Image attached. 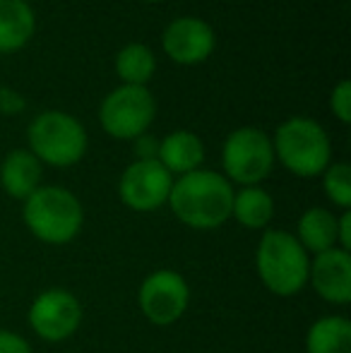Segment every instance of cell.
I'll return each mask as SVG.
<instances>
[{
  "label": "cell",
  "instance_id": "1",
  "mask_svg": "<svg viewBox=\"0 0 351 353\" xmlns=\"http://www.w3.org/2000/svg\"><path fill=\"white\" fill-rule=\"evenodd\" d=\"M236 188L212 168H197L181 178H174L169 207L183 226L192 231H214L231 221V202Z\"/></svg>",
  "mask_w": 351,
  "mask_h": 353
},
{
  "label": "cell",
  "instance_id": "2",
  "mask_svg": "<svg viewBox=\"0 0 351 353\" xmlns=\"http://www.w3.org/2000/svg\"><path fill=\"white\" fill-rule=\"evenodd\" d=\"M274 161L296 178H320L334 161L332 140L323 123L308 116H291L274 128Z\"/></svg>",
  "mask_w": 351,
  "mask_h": 353
},
{
  "label": "cell",
  "instance_id": "3",
  "mask_svg": "<svg viewBox=\"0 0 351 353\" xmlns=\"http://www.w3.org/2000/svg\"><path fill=\"white\" fill-rule=\"evenodd\" d=\"M22 221L43 245H68L82 233L85 207L63 185H41L22 202Z\"/></svg>",
  "mask_w": 351,
  "mask_h": 353
},
{
  "label": "cell",
  "instance_id": "4",
  "mask_svg": "<svg viewBox=\"0 0 351 353\" xmlns=\"http://www.w3.org/2000/svg\"><path fill=\"white\" fill-rule=\"evenodd\" d=\"M310 255L286 228H267L255 248V272L277 298H294L308 286Z\"/></svg>",
  "mask_w": 351,
  "mask_h": 353
},
{
  "label": "cell",
  "instance_id": "5",
  "mask_svg": "<svg viewBox=\"0 0 351 353\" xmlns=\"http://www.w3.org/2000/svg\"><path fill=\"white\" fill-rule=\"evenodd\" d=\"M27 149L41 161V166L72 168L85 159L89 149L87 128L72 113L48 108L29 121Z\"/></svg>",
  "mask_w": 351,
  "mask_h": 353
},
{
  "label": "cell",
  "instance_id": "6",
  "mask_svg": "<svg viewBox=\"0 0 351 353\" xmlns=\"http://www.w3.org/2000/svg\"><path fill=\"white\" fill-rule=\"evenodd\" d=\"M274 149L272 137L263 128L241 125L226 135L221 144V176L231 185L248 188L263 185L274 171Z\"/></svg>",
  "mask_w": 351,
  "mask_h": 353
},
{
  "label": "cell",
  "instance_id": "7",
  "mask_svg": "<svg viewBox=\"0 0 351 353\" xmlns=\"http://www.w3.org/2000/svg\"><path fill=\"white\" fill-rule=\"evenodd\" d=\"M99 125L108 137L132 142L150 132L157 118V99L150 87L118 84L99 103Z\"/></svg>",
  "mask_w": 351,
  "mask_h": 353
},
{
  "label": "cell",
  "instance_id": "8",
  "mask_svg": "<svg viewBox=\"0 0 351 353\" xmlns=\"http://www.w3.org/2000/svg\"><path fill=\"white\" fill-rule=\"evenodd\" d=\"M85 320L82 301L63 286H51L37 293L27 312V322L39 339L48 344H61L75 336Z\"/></svg>",
  "mask_w": 351,
  "mask_h": 353
},
{
  "label": "cell",
  "instance_id": "9",
  "mask_svg": "<svg viewBox=\"0 0 351 353\" xmlns=\"http://www.w3.org/2000/svg\"><path fill=\"white\" fill-rule=\"evenodd\" d=\"M137 307L150 325H176L190 307V283L181 272L169 267L150 272L137 288Z\"/></svg>",
  "mask_w": 351,
  "mask_h": 353
},
{
  "label": "cell",
  "instance_id": "10",
  "mask_svg": "<svg viewBox=\"0 0 351 353\" xmlns=\"http://www.w3.org/2000/svg\"><path fill=\"white\" fill-rule=\"evenodd\" d=\"M174 188V176L159 161L132 159L118 178V197L130 212L152 214L166 207Z\"/></svg>",
  "mask_w": 351,
  "mask_h": 353
},
{
  "label": "cell",
  "instance_id": "11",
  "mask_svg": "<svg viewBox=\"0 0 351 353\" xmlns=\"http://www.w3.org/2000/svg\"><path fill=\"white\" fill-rule=\"evenodd\" d=\"M214 48V27L195 14H181V17L171 19L161 32V51L176 65H200V63L210 61Z\"/></svg>",
  "mask_w": 351,
  "mask_h": 353
},
{
  "label": "cell",
  "instance_id": "12",
  "mask_svg": "<svg viewBox=\"0 0 351 353\" xmlns=\"http://www.w3.org/2000/svg\"><path fill=\"white\" fill-rule=\"evenodd\" d=\"M308 286L320 301L334 307L351 303V255L342 248H330L310 257Z\"/></svg>",
  "mask_w": 351,
  "mask_h": 353
},
{
  "label": "cell",
  "instance_id": "13",
  "mask_svg": "<svg viewBox=\"0 0 351 353\" xmlns=\"http://www.w3.org/2000/svg\"><path fill=\"white\" fill-rule=\"evenodd\" d=\"M43 185V166L27 147L12 149L0 161V188L8 197L24 202Z\"/></svg>",
  "mask_w": 351,
  "mask_h": 353
},
{
  "label": "cell",
  "instance_id": "14",
  "mask_svg": "<svg viewBox=\"0 0 351 353\" xmlns=\"http://www.w3.org/2000/svg\"><path fill=\"white\" fill-rule=\"evenodd\" d=\"M205 157H207V149L202 137L197 132L181 128V130L169 132V135H164L159 140L157 161L174 178H181L185 173H192L205 166Z\"/></svg>",
  "mask_w": 351,
  "mask_h": 353
},
{
  "label": "cell",
  "instance_id": "15",
  "mask_svg": "<svg viewBox=\"0 0 351 353\" xmlns=\"http://www.w3.org/2000/svg\"><path fill=\"white\" fill-rule=\"evenodd\" d=\"M37 34V12L29 0H0V56L27 46Z\"/></svg>",
  "mask_w": 351,
  "mask_h": 353
},
{
  "label": "cell",
  "instance_id": "16",
  "mask_svg": "<svg viewBox=\"0 0 351 353\" xmlns=\"http://www.w3.org/2000/svg\"><path fill=\"white\" fill-rule=\"evenodd\" d=\"M294 236L310 257L337 248V214L328 207H308L299 216Z\"/></svg>",
  "mask_w": 351,
  "mask_h": 353
},
{
  "label": "cell",
  "instance_id": "17",
  "mask_svg": "<svg viewBox=\"0 0 351 353\" xmlns=\"http://www.w3.org/2000/svg\"><path fill=\"white\" fill-rule=\"evenodd\" d=\"M274 197L263 185H248L234 190L231 219L248 231H267L274 219Z\"/></svg>",
  "mask_w": 351,
  "mask_h": 353
},
{
  "label": "cell",
  "instance_id": "18",
  "mask_svg": "<svg viewBox=\"0 0 351 353\" xmlns=\"http://www.w3.org/2000/svg\"><path fill=\"white\" fill-rule=\"evenodd\" d=\"M113 72L121 79V84L147 87L157 72L154 48L142 41L126 43L123 48H118L116 58H113Z\"/></svg>",
  "mask_w": 351,
  "mask_h": 353
},
{
  "label": "cell",
  "instance_id": "19",
  "mask_svg": "<svg viewBox=\"0 0 351 353\" xmlns=\"http://www.w3.org/2000/svg\"><path fill=\"white\" fill-rule=\"evenodd\" d=\"M305 353H351V322L344 315L318 317L303 339Z\"/></svg>",
  "mask_w": 351,
  "mask_h": 353
},
{
  "label": "cell",
  "instance_id": "20",
  "mask_svg": "<svg viewBox=\"0 0 351 353\" xmlns=\"http://www.w3.org/2000/svg\"><path fill=\"white\" fill-rule=\"evenodd\" d=\"M320 185L328 202L339 212L351 210V166L347 161H332L320 173Z\"/></svg>",
  "mask_w": 351,
  "mask_h": 353
},
{
  "label": "cell",
  "instance_id": "21",
  "mask_svg": "<svg viewBox=\"0 0 351 353\" xmlns=\"http://www.w3.org/2000/svg\"><path fill=\"white\" fill-rule=\"evenodd\" d=\"M330 111L342 125L351 123V79H339L330 92Z\"/></svg>",
  "mask_w": 351,
  "mask_h": 353
},
{
  "label": "cell",
  "instance_id": "22",
  "mask_svg": "<svg viewBox=\"0 0 351 353\" xmlns=\"http://www.w3.org/2000/svg\"><path fill=\"white\" fill-rule=\"evenodd\" d=\"M27 108V99L19 94V89L10 87V84H0V116L5 118H17Z\"/></svg>",
  "mask_w": 351,
  "mask_h": 353
},
{
  "label": "cell",
  "instance_id": "23",
  "mask_svg": "<svg viewBox=\"0 0 351 353\" xmlns=\"http://www.w3.org/2000/svg\"><path fill=\"white\" fill-rule=\"evenodd\" d=\"M157 154H159V137H154L152 132H145L137 140H132L135 161H157Z\"/></svg>",
  "mask_w": 351,
  "mask_h": 353
},
{
  "label": "cell",
  "instance_id": "24",
  "mask_svg": "<svg viewBox=\"0 0 351 353\" xmlns=\"http://www.w3.org/2000/svg\"><path fill=\"white\" fill-rule=\"evenodd\" d=\"M0 353H34L32 344L14 330H0Z\"/></svg>",
  "mask_w": 351,
  "mask_h": 353
},
{
  "label": "cell",
  "instance_id": "25",
  "mask_svg": "<svg viewBox=\"0 0 351 353\" xmlns=\"http://www.w3.org/2000/svg\"><path fill=\"white\" fill-rule=\"evenodd\" d=\"M337 248L351 252V210L337 214Z\"/></svg>",
  "mask_w": 351,
  "mask_h": 353
},
{
  "label": "cell",
  "instance_id": "26",
  "mask_svg": "<svg viewBox=\"0 0 351 353\" xmlns=\"http://www.w3.org/2000/svg\"><path fill=\"white\" fill-rule=\"evenodd\" d=\"M140 3H147V5H157V3H166V0H140Z\"/></svg>",
  "mask_w": 351,
  "mask_h": 353
},
{
  "label": "cell",
  "instance_id": "27",
  "mask_svg": "<svg viewBox=\"0 0 351 353\" xmlns=\"http://www.w3.org/2000/svg\"><path fill=\"white\" fill-rule=\"evenodd\" d=\"M66 353H82V351H66Z\"/></svg>",
  "mask_w": 351,
  "mask_h": 353
}]
</instances>
